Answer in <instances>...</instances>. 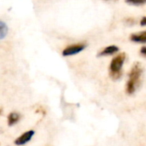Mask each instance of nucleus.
<instances>
[{
  "label": "nucleus",
  "instance_id": "10",
  "mask_svg": "<svg viewBox=\"0 0 146 146\" xmlns=\"http://www.w3.org/2000/svg\"><path fill=\"white\" fill-rule=\"evenodd\" d=\"M140 25H141L142 27H145V26H146V17L145 16H144V17L141 19V21H140Z\"/></svg>",
  "mask_w": 146,
  "mask_h": 146
},
{
  "label": "nucleus",
  "instance_id": "2",
  "mask_svg": "<svg viewBox=\"0 0 146 146\" xmlns=\"http://www.w3.org/2000/svg\"><path fill=\"white\" fill-rule=\"evenodd\" d=\"M126 60V54L120 53L115 56L110 65V76L112 80H116L121 77L122 74V67Z\"/></svg>",
  "mask_w": 146,
  "mask_h": 146
},
{
  "label": "nucleus",
  "instance_id": "4",
  "mask_svg": "<svg viewBox=\"0 0 146 146\" xmlns=\"http://www.w3.org/2000/svg\"><path fill=\"white\" fill-rule=\"evenodd\" d=\"M34 135V131L33 130H30V131H27L26 133H24L23 134H21L19 138H17L15 140V145H26L27 142H29L33 136Z\"/></svg>",
  "mask_w": 146,
  "mask_h": 146
},
{
  "label": "nucleus",
  "instance_id": "9",
  "mask_svg": "<svg viewBox=\"0 0 146 146\" xmlns=\"http://www.w3.org/2000/svg\"><path fill=\"white\" fill-rule=\"evenodd\" d=\"M126 2L133 5H143L146 3V0H126Z\"/></svg>",
  "mask_w": 146,
  "mask_h": 146
},
{
  "label": "nucleus",
  "instance_id": "1",
  "mask_svg": "<svg viewBox=\"0 0 146 146\" xmlns=\"http://www.w3.org/2000/svg\"><path fill=\"white\" fill-rule=\"evenodd\" d=\"M143 74V66L139 62H136L132 66L129 72V80L127 83V92L128 94H133L135 92L136 89L139 87L141 82V78Z\"/></svg>",
  "mask_w": 146,
  "mask_h": 146
},
{
  "label": "nucleus",
  "instance_id": "8",
  "mask_svg": "<svg viewBox=\"0 0 146 146\" xmlns=\"http://www.w3.org/2000/svg\"><path fill=\"white\" fill-rule=\"evenodd\" d=\"M8 31H9V28H8V26L6 25V23L0 21V40L6 37Z\"/></svg>",
  "mask_w": 146,
  "mask_h": 146
},
{
  "label": "nucleus",
  "instance_id": "5",
  "mask_svg": "<svg viewBox=\"0 0 146 146\" xmlns=\"http://www.w3.org/2000/svg\"><path fill=\"white\" fill-rule=\"evenodd\" d=\"M119 51V47L116 45H110L107 47H104V49H102L98 54V56H110L113 54H115Z\"/></svg>",
  "mask_w": 146,
  "mask_h": 146
},
{
  "label": "nucleus",
  "instance_id": "6",
  "mask_svg": "<svg viewBox=\"0 0 146 146\" xmlns=\"http://www.w3.org/2000/svg\"><path fill=\"white\" fill-rule=\"evenodd\" d=\"M130 40L135 43H146V31H143L137 33H132L130 36Z\"/></svg>",
  "mask_w": 146,
  "mask_h": 146
},
{
  "label": "nucleus",
  "instance_id": "3",
  "mask_svg": "<svg viewBox=\"0 0 146 146\" xmlns=\"http://www.w3.org/2000/svg\"><path fill=\"white\" fill-rule=\"evenodd\" d=\"M86 48V44L80 43V44H72L69 45L68 47H66L63 51H62V56H74L75 54H78L80 52H81L83 50H85Z\"/></svg>",
  "mask_w": 146,
  "mask_h": 146
},
{
  "label": "nucleus",
  "instance_id": "11",
  "mask_svg": "<svg viewBox=\"0 0 146 146\" xmlns=\"http://www.w3.org/2000/svg\"><path fill=\"white\" fill-rule=\"evenodd\" d=\"M140 53L142 54L143 56H146V47L145 46H143L140 50Z\"/></svg>",
  "mask_w": 146,
  "mask_h": 146
},
{
  "label": "nucleus",
  "instance_id": "7",
  "mask_svg": "<svg viewBox=\"0 0 146 146\" xmlns=\"http://www.w3.org/2000/svg\"><path fill=\"white\" fill-rule=\"evenodd\" d=\"M20 117H21V115H20L18 113H16V112H12V113H10V114L8 115V125H9V127L15 125V123H17V122L19 121Z\"/></svg>",
  "mask_w": 146,
  "mask_h": 146
},
{
  "label": "nucleus",
  "instance_id": "12",
  "mask_svg": "<svg viewBox=\"0 0 146 146\" xmlns=\"http://www.w3.org/2000/svg\"><path fill=\"white\" fill-rule=\"evenodd\" d=\"M105 1H108V2H114V1H116V0H105Z\"/></svg>",
  "mask_w": 146,
  "mask_h": 146
}]
</instances>
